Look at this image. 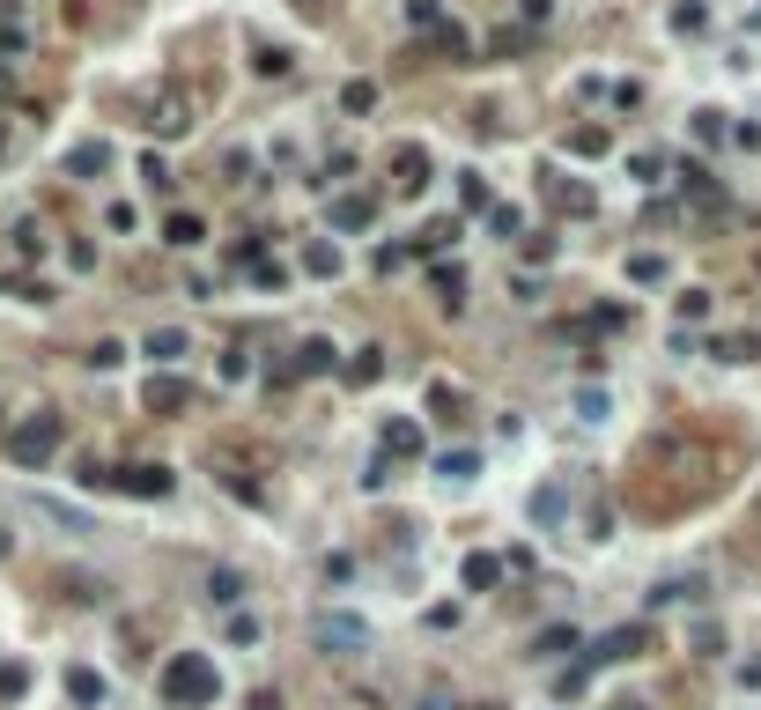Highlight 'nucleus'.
Returning a JSON list of instances; mask_svg holds the SVG:
<instances>
[{"label": "nucleus", "instance_id": "f257e3e1", "mask_svg": "<svg viewBox=\"0 0 761 710\" xmlns=\"http://www.w3.org/2000/svg\"><path fill=\"white\" fill-rule=\"evenodd\" d=\"M163 696H170V703H185V710H207V703L222 696L215 659H207V651H178V659L163 666Z\"/></svg>", "mask_w": 761, "mask_h": 710}, {"label": "nucleus", "instance_id": "f03ea898", "mask_svg": "<svg viewBox=\"0 0 761 710\" xmlns=\"http://www.w3.org/2000/svg\"><path fill=\"white\" fill-rule=\"evenodd\" d=\"M60 444H67V415H52V407H37V415H23L8 429V459L15 466H45Z\"/></svg>", "mask_w": 761, "mask_h": 710}, {"label": "nucleus", "instance_id": "7ed1b4c3", "mask_svg": "<svg viewBox=\"0 0 761 710\" xmlns=\"http://www.w3.org/2000/svg\"><path fill=\"white\" fill-rule=\"evenodd\" d=\"M311 637H318V651H333V659H355V651H370V629L355 622V614H318Z\"/></svg>", "mask_w": 761, "mask_h": 710}, {"label": "nucleus", "instance_id": "20e7f679", "mask_svg": "<svg viewBox=\"0 0 761 710\" xmlns=\"http://www.w3.org/2000/svg\"><path fill=\"white\" fill-rule=\"evenodd\" d=\"M643 651H651V629H643V622H621V629H606V637H592L584 659H592V666H621V659H643Z\"/></svg>", "mask_w": 761, "mask_h": 710}, {"label": "nucleus", "instance_id": "39448f33", "mask_svg": "<svg viewBox=\"0 0 761 710\" xmlns=\"http://www.w3.org/2000/svg\"><path fill=\"white\" fill-rule=\"evenodd\" d=\"M540 193H547V208H555V215H592L599 208L592 185H577V178H562V171H540Z\"/></svg>", "mask_w": 761, "mask_h": 710}, {"label": "nucleus", "instance_id": "423d86ee", "mask_svg": "<svg viewBox=\"0 0 761 710\" xmlns=\"http://www.w3.org/2000/svg\"><path fill=\"white\" fill-rule=\"evenodd\" d=\"M104 489H126V496H170V474L163 466H119V474H97Z\"/></svg>", "mask_w": 761, "mask_h": 710}, {"label": "nucleus", "instance_id": "0eeeda50", "mask_svg": "<svg viewBox=\"0 0 761 710\" xmlns=\"http://www.w3.org/2000/svg\"><path fill=\"white\" fill-rule=\"evenodd\" d=\"M185 400H193V385H185V378H170V370L141 385V407H148V415H178Z\"/></svg>", "mask_w": 761, "mask_h": 710}, {"label": "nucleus", "instance_id": "6e6552de", "mask_svg": "<svg viewBox=\"0 0 761 710\" xmlns=\"http://www.w3.org/2000/svg\"><path fill=\"white\" fill-rule=\"evenodd\" d=\"M392 185H399V193H422V185H429V148H392Z\"/></svg>", "mask_w": 761, "mask_h": 710}, {"label": "nucleus", "instance_id": "1a4fd4ad", "mask_svg": "<svg viewBox=\"0 0 761 710\" xmlns=\"http://www.w3.org/2000/svg\"><path fill=\"white\" fill-rule=\"evenodd\" d=\"M289 370H296V378H326V370H340V363H333V341H326V333H311V341L296 348Z\"/></svg>", "mask_w": 761, "mask_h": 710}, {"label": "nucleus", "instance_id": "9d476101", "mask_svg": "<svg viewBox=\"0 0 761 710\" xmlns=\"http://www.w3.org/2000/svg\"><path fill=\"white\" fill-rule=\"evenodd\" d=\"M148 134H193V104L156 97V111H148Z\"/></svg>", "mask_w": 761, "mask_h": 710}, {"label": "nucleus", "instance_id": "9b49d317", "mask_svg": "<svg viewBox=\"0 0 761 710\" xmlns=\"http://www.w3.org/2000/svg\"><path fill=\"white\" fill-rule=\"evenodd\" d=\"M370 215H377L370 193H340L333 200V230H370Z\"/></svg>", "mask_w": 761, "mask_h": 710}, {"label": "nucleus", "instance_id": "f8f14e48", "mask_svg": "<svg viewBox=\"0 0 761 710\" xmlns=\"http://www.w3.org/2000/svg\"><path fill=\"white\" fill-rule=\"evenodd\" d=\"M67 171H74V178L111 171V148H104V141H74V148H67Z\"/></svg>", "mask_w": 761, "mask_h": 710}, {"label": "nucleus", "instance_id": "ddd939ff", "mask_svg": "<svg viewBox=\"0 0 761 710\" xmlns=\"http://www.w3.org/2000/svg\"><path fill=\"white\" fill-rule=\"evenodd\" d=\"M340 378H348L355 392H363V385H377V378H385V355H377V348H363V355H348V363H340Z\"/></svg>", "mask_w": 761, "mask_h": 710}, {"label": "nucleus", "instance_id": "4468645a", "mask_svg": "<svg viewBox=\"0 0 761 710\" xmlns=\"http://www.w3.org/2000/svg\"><path fill=\"white\" fill-rule=\"evenodd\" d=\"M377 444H385V452H422V422H414V415H392Z\"/></svg>", "mask_w": 761, "mask_h": 710}, {"label": "nucleus", "instance_id": "2eb2a0df", "mask_svg": "<svg viewBox=\"0 0 761 710\" xmlns=\"http://www.w3.org/2000/svg\"><path fill=\"white\" fill-rule=\"evenodd\" d=\"M141 348L156 355V363H185V355H193V348H185V333H178V326H156V333H148Z\"/></svg>", "mask_w": 761, "mask_h": 710}, {"label": "nucleus", "instance_id": "dca6fc26", "mask_svg": "<svg viewBox=\"0 0 761 710\" xmlns=\"http://www.w3.org/2000/svg\"><path fill=\"white\" fill-rule=\"evenodd\" d=\"M562 511H569V489H562V481H547V489L532 496V518H540V526H562Z\"/></svg>", "mask_w": 761, "mask_h": 710}, {"label": "nucleus", "instance_id": "f3484780", "mask_svg": "<svg viewBox=\"0 0 761 710\" xmlns=\"http://www.w3.org/2000/svg\"><path fill=\"white\" fill-rule=\"evenodd\" d=\"M303 274L333 282V274H340V245H326V237H318V245H303Z\"/></svg>", "mask_w": 761, "mask_h": 710}, {"label": "nucleus", "instance_id": "a211bd4d", "mask_svg": "<svg viewBox=\"0 0 761 710\" xmlns=\"http://www.w3.org/2000/svg\"><path fill=\"white\" fill-rule=\"evenodd\" d=\"M532 651H540V659H562V651H577V629H569V622H547L540 637H532Z\"/></svg>", "mask_w": 761, "mask_h": 710}, {"label": "nucleus", "instance_id": "6ab92c4d", "mask_svg": "<svg viewBox=\"0 0 761 710\" xmlns=\"http://www.w3.org/2000/svg\"><path fill=\"white\" fill-rule=\"evenodd\" d=\"M163 237H170L178 252H193V245H200V215H170V222H163Z\"/></svg>", "mask_w": 761, "mask_h": 710}, {"label": "nucleus", "instance_id": "aec40b11", "mask_svg": "<svg viewBox=\"0 0 761 710\" xmlns=\"http://www.w3.org/2000/svg\"><path fill=\"white\" fill-rule=\"evenodd\" d=\"M496 577H503V563H496V555H466V585H473V592H488Z\"/></svg>", "mask_w": 761, "mask_h": 710}, {"label": "nucleus", "instance_id": "412c9836", "mask_svg": "<svg viewBox=\"0 0 761 710\" xmlns=\"http://www.w3.org/2000/svg\"><path fill=\"white\" fill-rule=\"evenodd\" d=\"M67 696H74V703H104V681L89 674V666H74V674H67Z\"/></svg>", "mask_w": 761, "mask_h": 710}, {"label": "nucleus", "instance_id": "4be33fe9", "mask_svg": "<svg viewBox=\"0 0 761 710\" xmlns=\"http://www.w3.org/2000/svg\"><path fill=\"white\" fill-rule=\"evenodd\" d=\"M569 148H577V156H606V148H614V134H606V126H577V134H569Z\"/></svg>", "mask_w": 761, "mask_h": 710}, {"label": "nucleus", "instance_id": "5701e85b", "mask_svg": "<svg viewBox=\"0 0 761 710\" xmlns=\"http://www.w3.org/2000/svg\"><path fill=\"white\" fill-rule=\"evenodd\" d=\"M407 23L414 30H444V8H436V0H407Z\"/></svg>", "mask_w": 761, "mask_h": 710}, {"label": "nucleus", "instance_id": "b1692460", "mask_svg": "<svg viewBox=\"0 0 761 710\" xmlns=\"http://www.w3.org/2000/svg\"><path fill=\"white\" fill-rule=\"evenodd\" d=\"M459 200H466V208H496V193H488V178H481V171L459 185Z\"/></svg>", "mask_w": 761, "mask_h": 710}, {"label": "nucleus", "instance_id": "393cba45", "mask_svg": "<svg viewBox=\"0 0 761 710\" xmlns=\"http://www.w3.org/2000/svg\"><path fill=\"white\" fill-rule=\"evenodd\" d=\"M658 274H665L658 252H636V259H629V282H658Z\"/></svg>", "mask_w": 761, "mask_h": 710}, {"label": "nucleus", "instance_id": "a878e982", "mask_svg": "<svg viewBox=\"0 0 761 710\" xmlns=\"http://www.w3.org/2000/svg\"><path fill=\"white\" fill-rule=\"evenodd\" d=\"M252 67H259V74H289V52H281V45H259Z\"/></svg>", "mask_w": 761, "mask_h": 710}, {"label": "nucleus", "instance_id": "bb28decb", "mask_svg": "<svg viewBox=\"0 0 761 710\" xmlns=\"http://www.w3.org/2000/svg\"><path fill=\"white\" fill-rule=\"evenodd\" d=\"M370 104H377L370 82H348V89H340V111H370Z\"/></svg>", "mask_w": 761, "mask_h": 710}, {"label": "nucleus", "instance_id": "cd10ccee", "mask_svg": "<svg viewBox=\"0 0 761 710\" xmlns=\"http://www.w3.org/2000/svg\"><path fill=\"white\" fill-rule=\"evenodd\" d=\"M488 222H496V237H518V230H525V215H518V208H503V200L488 208Z\"/></svg>", "mask_w": 761, "mask_h": 710}, {"label": "nucleus", "instance_id": "c85d7f7f", "mask_svg": "<svg viewBox=\"0 0 761 710\" xmlns=\"http://www.w3.org/2000/svg\"><path fill=\"white\" fill-rule=\"evenodd\" d=\"M23 688H30V666H0V696L15 703V696H23Z\"/></svg>", "mask_w": 761, "mask_h": 710}, {"label": "nucleus", "instance_id": "c756f323", "mask_svg": "<svg viewBox=\"0 0 761 710\" xmlns=\"http://www.w3.org/2000/svg\"><path fill=\"white\" fill-rule=\"evenodd\" d=\"M436 474H451V481H466V474H473V452H444V459H436Z\"/></svg>", "mask_w": 761, "mask_h": 710}, {"label": "nucleus", "instance_id": "7c9ffc66", "mask_svg": "<svg viewBox=\"0 0 761 710\" xmlns=\"http://www.w3.org/2000/svg\"><path fill=\"white\" fill-rule=\"evenodd\" d=\"M680 319H710V289H688V296H680Z\"/></svg>", "mask_w": 761, "mask_h": 710}, {"label": "nucleus", "instance_id": "2f4dec72", "mask_svg": "<svg viewBox=\"0 0 761 710\" xmlns=\"http://www.w3.org/2000/svg\"><path fill=\"white\" fill-rule=\"evenodd\" d=\"M673 30H702V0H680V8H673Z\"/></svg>", "mask_w": 761, "mask_h": 710}, {"label": "nucleus", "instance_id": "473e14b6", "mask_svg": "<svg viewBox=\"0 0 761 710\" xmlns=\"http://www.w3.org/2000/svg\"><path fill=\"white\" fill-rule=\"evenodd\" d=\"M230 644H259V622H252V614H230Z\"/></svg>", "mask_w": 761, "mask_h": 710}, {"label": "nucleus", "instance_id": "72a5a7b5", "mask_svg": "<svg viewBox=\"0 0 761 710\" xmlns=\"http://www.w3.org/2000/svg\"><path fill=\"white\" fill-rule=\"evenodd\" d=\"M244 710H281V696H274V688H259V696L244 703Z\"/></svg>", "mask_w": 761, "mask_h": 710}, {"label": "nucleus", "instance_id": "f704fd0d", "mask_svg": "<svg viewBox=\"0 0 761 710\" xmlns=\"http://www.w3.org/2000/svg\"><path fill=\"white\" fill-rule=\"evenodd\" d=\"M606 710H643V703H636V696H621V703H606Z\"/></svg>", "mask_w": 761, "mask_h": 710}, {"label": "nucleus", "instance_id": "c9c22d12", "mask_svg": "<svg viewBox=\"0 0 761 710\" xmlns=\"http://www.w3.org/2000/svg\"><path fill=\"white\" fill-rule=\"evenodd\" d=\"M8 8H15V0H8Z\"/></svg>", "mask_w": 761, "mask_h": 710}]
</instances>
